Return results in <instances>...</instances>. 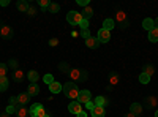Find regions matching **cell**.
Instances as JSON below:
<instances>
[{
	"label": "cell",
	"mask_w": 158,
	"mask_h": 117,
	"mask_svg": "<svg viewBox=\"0 0 158 117\" xmlns=\"http://www.w3.org/2000/svg\"><path fill=\"white\" fill-rule=\"evenodd\" d=\"M115 18H117V25H120V29H127L128 27V18H127V15L122 11V10H117V13H115Z\"/></svg>",
	"instance_id": "obj_5"
},
{
	"label": "cell",
	"mask_w": 158,
	"mask_h": 117,
	"mask_svg": "<svg viewBox=\"0 0 158 117\" xmlns=\"http://www.w3.org/2000/svg\"><path fill=\"white\" fill-rule=\"evenodd\" d=\"M142 73H146L147 76H153V73H155V68L152 67L150 63H146V65L142 67Z\"/></svg>",
	"instance_id": "obj_26"
},
{
	"label": "cell",
	"mask_w": 158,
	"mask_h": 117,
	"mask_svg": "<svg viewBox=\"0 0 158 117\" xmlns=\"http://www.w3.org/2000/svg\"><path fill=\"white\" fill-rule=\"evenodd\" d=\"M27 94H29L30 97L38 95V94H40V87H38L36 84H30V86H29V89H27Z\"/></svg>",
	"instance_id": "obj_22"
},
{
	"label": "cell",
	"mask_w": 158,
	"mask_h": 117,
	"mask_svg": "<svg viewBox=\"0 0 158 117\" xmlns=\"http://www.w3.org/2000/svg\"><path fill=\"white\" fill-rule=\"evenodd\" d=\"M6 71H8V65L0 63V76H6Z\"/></svg>",
	"instance_id": "obj_35"
},
{
	"label": "cell",
	"mask_w": 158,
	"mask_h": 117,
	"mask_svg": "<svg viewBox=\"0 0 158 117\" xmlns=\"http://www.w3.org/2000/svg\"><path fill=\"white\" fill-rule=\"evenodd\" d=\"M108 103H109V100L106 98V97H97L95 98V106H108Z\"/></svg>",
	"instance_id": "obj_21"
},
{
	"label": "cell",
	"mask_w": 158,
	"mask_h": 117,
	"mask_svg": "<svg viewBox=\"0 0 158 117\" xmlns=\"http://www.w3.org/2000/svg\"><path fill=\"white\" fill-rule=\"evenodd\" d=\"M76 117H87V114H85V111H81L79 114H76Z\"/></svg>",
	"instance_id": "obj_45"
},
{
	"label": "cell",
	"mask_w": 158,
	"mask_h": 117,
	"mask_svg": "<svg viewBox=\"0 0 158 117\" xmlns=\"http://www.w3.org/2000/svg\"><path fill=\"white\" fill-rule=\"evenodd\" d=\"M130 112H133L135 115L142 114V105H139V103H133V105L130 106Z\"/></svg>",
	"instance_id": "obj_18"
},
{
	"label": "cell",
	"mask_w": 158,
	"mask_h": 117,
	"mask_svg": "<svg viewBox=\"0 0 158 117\" xmlns=\"http://www.w3.org/2000/svg\"><path fill=\"white\" fill-rule=\"evenodd\" d=\"M139 82L141 84H149L150 82V76H147L146 73H141L139 74Z\"/></svg>",
	"instance_id": "obj_30"
},
{
	"label": "cell",
	"mask_w": 158,
	"mask_h": 117,
	"mask_svg": "<svg viewBox=\"0 0 158 117\" xmlns=\"http://www.w3.org/2000/svg\"><path fill=\"white\" fill-rule=\"evenodd\" d=\"M79 27H81L82 30H87V29H89V21H87V19H82V22L79 24Z\"/></svg>",
	"instance_id": "obj_36"
},
{
	"label": "cell",
	"mask_w": 158,
	"mask_h": 117,
	"mask_svg": "<svg viewBox=\"0 0 158 117\" xmlns=\"http://www.w3.org/2000/svg\"><path fill=\"white\" fill-rule=\"evenodd\" d=\"M149 40H150L152 43H156V41H158V29H156V27L149 32Z\"/></svg>",
	"instance_id": "obj_29"
},
{
	"label": "cell",
	"mask_w": 158,
	"mask_h": 117,
	"mask_svg": "<svg viewBox=\"0 0 158 117\" xmlns=\"http://www.w3.org/2000/svg\"><path fill=\"white\" fill-rule=\"evenodd\" d=\"M142 27L144 29H146V30H152V29H155V21L153 19H150V18H146V19H144L142 21Z\"/></svg>",
	"instance_id": "obj_12"
},
{
	"label": "cell",
	"mask_w": 158,
	"mask_h": 117,
	"mask_svg": "<svg viewBox=\"0 0 158 117\" xmlns=\"http://www.w3.org/2000/svg\"><path fill=\"white\" fill-rule=\"evenodd\" d=\"M81 36L85 38V40H87V38H90V36H92V35H90V30H89V29H87V30H82V32H81Z\"/></svg>",
	"instance_id": "obj_39"
},
{
	"label": "cell",
	"mask_w": 158,
	"mask_h": 117,
	"mask_svg": "<svg viewBox=\"0 0 158 117\" xmlns=\"http://www.w3.org/2000/svg\"><path fill=\"white\" fill-rule=\"evenodd\" d=\"M24 77H25V74H24L22 70H16L15 73H13V79H15V82H21Z\"/></svg>",
	"instance_id": "obj_23"
},
{
	"label": "cell",
	"mask_w": 158,
	"mask_h": 117,
	"mask_svg": "<svg viewBox=\"0 0 158 117\" xmlns=\"http://www.w3.org/2000/svg\"><path fill=\"white\" fill-rule=\"evenodd\" d=\"M0 35H2V38H5V40H11V38L15 36V32H13V29L10 27V25H2Z\"/></svg>",
	"instance_id": "obj_7"
},
{
	"label": "cell",
	"mask_w": 158,
	"mask_h": 117,
	"mask_svg": "<svg viewBox=\"0 0 158 117\" xmlns=\"http://www.w3.org/2000/svg\"><path fill=\"white\" fill-rule=\"evenodd\" d=\"M6 65H8V68L15 70V71H16V70H19V68H18V60H15V59H11V60H10Z\"/></svg>",
	"instance_id": "obj_33"
},
{
	"label": "cell",
	"mask_w": 158,
	"mask_h": 117,
	"mask_svg": "<svg viewBox=\"0 0 158 117\" xmlns=\"http://www.w3.org/2000/svg\"><path fill=\"white\" fill-rule=\"evenodd\" d=\"M76 3L81 6H89V0H76Z\"/></svg>",
	"instance_id": "obj_40"
},
{
	"label": "cell",
	"mask_w": 158,
	"mask_h": 117,
	"mask_svg": "<svg viewBox=\"0 0 158 117\" xmlns=\"http://www.w3.org/2000/svg\"><path fill=\"white\" fill-rule=\"evenodd\" d=\"M155 117H158V109H156V112H155Z\"/></svg>",
	"instance_id": "obj_49"
},
{
	"label": "cell",
	"mask_w": 158,
	"mask_h": 117,
	"mask_svg": "<svg viewBox=\"0 0 158 117\" xmlns=\"http://www.w3.org/2000/svg\"><path fill=\"white\" fill-rule=\"evenodd\" d=\"M104 108L103 106H94L92 109V117H104Z\"/></svg>",
	"instance_id": "obj_15"
},
{
	"label": "cell",
	"mask_w": 158,
	"mask_h": 117,
	"mask_svg": "<svg viewBox=\"0 0 158 117\" xmlns=\"http://www.w3.org/2000/svg\"><path fill=\"white\" fill-rule=\"evenodd\" d=\"M68 74L71 76L73 81H85L87 79V73L84 70H79V68H71V71Z\"/></svg>",
	"instance_id": "obj_4"
},
{
	"label": "cell",
	"mask_w": 158,
	"mask_h": 117,
	"mask_svg": "<svg viewBox=\"0 0 158 117\" xmlns=\"http://www.w3.org/2000/svg\"><path fill=\"white\" fill-rule=\"evenodd\" d=\"M94 106H95V103H92V100H90L89 103H85V108H87V109H90V111L94 109Z\"/></svg>",
	"instance_id": "obj_43"
},
{
	"label": "cell",
	"mask_w": 158,
	"mask_h": 117,
	"mask_svg": "<svg viewBox=\"0 0 158 117\" xmlns=\"http://www.w3.org/2000/svg\"><path fill=\"white\" fill-rule=\"evenodd\" d=\"M123 117H136V115H135V114H133V112H128V114H125V115H123Z\"/></svg>",
	"instance_id": "obj_46"
},
{
	"label": "cell",
	"mask_w": 158,
	"mask_h": 117,
	"mask_svg": "<svg viewBox=\"0 0 158 117\" xmlns=\"http://www.w3.org/2000/svg\"><path fill=\"white\" fill-rule=\"evenodd\" d=\"M29 114H30V117H46V115H48V111L44 109L43 105H40V103H35V105L30 106Z\"/></svg>",
	"instance_id": "obj_2"
},
{
	"label": "cell",
	"mask_w": 158,
	"mask_h": 117,
	"mask_svg": "<svg viewBox=\"0 0 158 117\" xmlns=\"http://www.w3.org/2000/svg\"><path fill=\"white\" fill-rule=\"evenodd\" d=\"M57 44H59V40H57V38H51V40H49V46L54 48V46H57Z\"/></svg>",
	"instance_id": "obj_41"
},
{
	"label": "cell",
	"mask_w": 158,
	"mask_h": 117,
	"mask_svg": "<svg viewBox=\"0 0 158 117\" xmlns=\"http://www.w3.org/2000/svg\"><path fill=\"white\" fill-rule=\"evenodd\" d=\"M59 10H60V5H57V3H51L48 8L49 13H59Z\"/></svg>",
	"instance_id": "obj_34"
},
{
	"label": "cell",
	"mask_w": 158,
	"mask_h": 117,
	"mask_svg": "<svg viewBox=\"0 0 158 117\" xmlns=\"http://www.w3.org/2000/svg\"><path fill=\"white\" fill-rule=\"evenodd\" d=\"M62 89H63V86L60 84V82H57V81H54L52 84H49V90L52 94H59V92H62Z\"/></svg>",
	"instance_id": "obj_16"
},
{
	"label": "cell",
	"mask_w": 158,
	"mask_h": 117,
	"mask_svg": "<svg viewBox=\"0 0 158 117\" xmlns=\"http://www.w3.org/2000/svg\"><path fill=\"white\" fill-rule=\"evenodd\" d=\"M158 105V100H156V97H147V98H144V106L146 108H155Z\"/></svg>",
	"instance_id": "obj_10"
},
{
	"label": "cell",
	"mask_w": 158,
	"mask_h": 117,
	"mask_svg": "<svg viewBox=\"0 0 158 117\" xmlns=\"http://www.w3.org/2000/svg\"><path fill=\"white\" fill-rule=\"evenodd\" d=\"M81 15H82V18H84V19H87V21H89V19L92 18V15H94V10H92V6H90V5H89V6H84V10L81 11Z\"/></svg>",
	"instance_id": "obj_19"
},
{
	"label": "cell",
	"mask_w": 158,
	"mask_h": 117,
	"mask_svg": "<svg viewBox=\"0 0 158 117\" xmlns=\"http://www.w3.org/2000/svg\"><path fill=\"white\" fill-rule=\"evenodd\" d=\"M136 117H139V115H136Z\"/></svg>",
	"instance_id": "obj_50"
},
{
	"label": "cell",
	"mask_w": 158,
	"mask_h": 117,
	"mask_svg": "<svg viewBox=\"0 0 158 117\" xmlns=\"http://www.w3.org/2000/svg\"><path fill=\"white\" fill-rule=\"evenodd\" d=\"M27 77H29V81H32V84H35V82L40 79V74H38L35 70H30L29 74H27Z\"/></svg>",
	"instance_id": "obj_28"
},
{
	"label": "cell",
	"mask_w": 158,
	"mask_h": 117,
	"mask_svg": "<svg viewBox=\"0 0 158 117\" xmlns=\"http://www.w3.org/2000/svg\"><path fill=\"white\" fill-rule=\"evenodd\" d=\"M82 15L81 13H77V11H70L68 15H67V21L71 24V25H79L82 22Z\"/></svg>",
	"instance_id": "obj_3"
},
{
	"label": "cell",
	"mask_w": 158,
	"mask_h": 117,
	"mask_svg": "<svg viewBox=\"0 0 158 117\" xmlns=\"http://www.w3.org/2000/svg\"><path fill=\"white\" fill-rule=\"evenodd\" d=\"M43 81H44V82L49 86V84H52V82H54V76H52L51 73H48V74H44V76H43Z\"/></svg>",
	"instance_id": "obj_32"
},
{
	"label": "cell",
	"mask_w": 158,
	"mask_h": 117,
	"mask_svg": "<svg viewBox=\"0 0 158 117\" xmlns=\"http://www.w3.org/2000/svg\"><path fill=\"white\" fill-rule=\"evenodd\" d=\"M76 100H77L79 103H81V105H85V103H89V101H90V92H89V90H81Z\"/></svg>",
	"instance_id": "obj_8"
},
{
	"label": "cell",
	"mask_w": 158,
	"mask_h": 117,
	"mask_svg": "<svg viewBox=\"0 0 158 117\" xmlns=\"http://www.w3.org/2000/svg\"><path fill=\"white\" fill-rule=\"evenodd\" d=\"M59 70H60L62 73H70V71H71V65H70L68 62H60V63H59Z\"/></svg>",
	"instance_id": "obj_24"
},
{
	"label": "cell",
	"mask_w": 158,
	"mask_h": 117,
	"mask_svg": "<svg viewBox=\"0 0 158 117\" xmlns=\"http://www.w3.org/2000/svg\"><path fill=\"white\" fill-rule=\"evenodd\" d=\"M49 5H51L49 0H38V6L41 8V11H43V10H48Z\"/></svg>",
	"instance_id": "obj_31"
},
{
	"label": "cell",
	"mask_w": 158,
	"mask_h": 117,
	"mask_svg": "<svg viewBox=\"0 0 158 117\" xmlns=\"http://www.w3.org/2000/svg\"><path fill=\"white\" fill-rule=\"evenodd\" d=\"M5 112H6V114H13V112H16V108L10 105V106L6 108V111H5Z\"/></svg>",
	"instance_id": "obj_42"
},
{
	"label": "cell",
	"mask_w": 158,
	"mask_h": 117,
	"mask_svg": "<svg viewBox=\"0 0 158 117\" xmlns=\"http://www.w3.org/2000/svg\"><path fill=\"white\" fill-rule=\"evenodd\" d=\"M155 27L158 29V18H156V21H155Z\"/></svg>",
	"instance_id": "obj_48"
},
{
	"label": "cell",
	"mask_w": 158,
	"mask_h": 117,
	"mask_svg": "<svg viewBox=\"0 0 158 117\" xmlns=\"http://www.w3.org/2000/svg\"><path fill=\"white\" fill-rule=\"evenodd\" d=\"M62 92L65 94V97H67V98L76 100V98H77V95H79V92H81V90L77 89L76 82H67V84H63V89H62Z\"/></svg>",
	"instance_id": "obj_1"
},
{
	"label": "cell",
	"mask_w": 158,
	"mask_h": 117,
	"mask_svg": "<svg viewBox=\"0 0 158 117\" xmlns=\"http://www.w3.org/2000/svg\"><path fill=\"white\" fill-rule=\"evenodd\" d=\"M16 8H18L19 11H22V13H27V10H29V3L25 2V0H19L18 5H16Z\"/></svg>",
	"instance_id": "obj_25"
},
{
	"label": "cell",
	"mask_w": 158,
	"mask_h": 117,
	"mask_svg": "<svg viewBox=\"0 0 158 117\" xmlns=\"http://www.w3.org/2000/svg\"><path fill=\"white\" fill-rule=\"evenodd\" d=\"M68 111L73 112V114H79V112L82 111V105L79 101H71L70 105H68Z\"/></svg>",
	"instance_id": "obj_9"
},
{
	"label": "cell",
	"mask_w": 158,
	"mask_h": 117,
	"mask_svg": "<svg viewBox=\"0 0 158 117\" xmlns=\"http://www.w3.org/2000/svg\"><path fill=\"white\" fill-rule=\"evenodd\" d=\"M0 117H11V115H10V114H6V112H3V114L0 115Z\"/></svg>",
	"instance_id": "obj_47"
},
{
	"label": "cell",
	"mask_w": 158,
	"mask_h": 117,
	"mask_svg": "<svg viewBox=\"0 0 158 117\" xmlns=\"http://www.w3.org/2000/svg\"><path fill=\"white\" fill-rule=\"evenodd\" d=\"M29 100H30V95H29L27 92H25V94H19V95H18V103H19L21 106H25V105L29 103Z\"/></svg>",
	"instance_id": "obj_14"
},
{
	"label": "cell",
	"mask_w": 158,
	"mask_h": 117,
	"mask_svg": "<svg viewBox=\"0 0 158 117\" xmlns=\"http://www.w3.org/2000/svg\"><path fill=\"white\" fill-rule=\"evenodd\" d=\"M10 105H11V106H15V108H16V106H19V103H18V97H11V98H10Z\"/></svg>",
	"instance_id": "obj_37"
},
{
	"label": "cell",
	"mask_w": 158,
	"mask_h": 117,
	"mask_svg": "<svg viewBox=\"0 0 158 117\" xmlns=\"http://www.w3.org/2000/svg\"><path fill=\"white\" fill-rule=\"evenodd\" d=\"M6 89H8V77L0 76V92H5Z\"/></svg>",
	"instance_id": "obj_27"
},
{
	"label": "cell",
	"mask_w": 158,
	"mask_h": 117,
	"mask_svg": "<svg viewBox=\"0 0 158 117\" xmlns=\"http://www.w3.org/2000/svg\"><path fill=\"white\" fill-rule=\"evenodd\" d=\"M16 114H18V117H27L29 115V109L25 108V106H16Z\"/></svg>",
	"instance_id": "obj_20"
},
{
	"label": "cell",
	"mask_w": 158,
	"mask_h": 117,
	"mask_svg": "<svg viewBox=\"0 0 158 117\" xmlns=\"http://www.w3.org/2000/svg\"><path fill=\"white\" fill-rule=\"evenodd\" d=\"M97 40H98L100 43H108V41L111 40V32L104 30V29H100V30H98V35H97Z\"/></svg>",
	"instance_id": "obj_6"
},
{
	"label": "cell",
	"mask_w": 158,
	"mask_h": 117,
	"mask_svg": "<svg viewBox=\"0 0 158 117\" xmlns=\"http://www.w3.org/2000/svg\"><path fill=\"white\" fill-rule=\"evenodd\" d=\"M114 27H115V21H114V19L108 18V19H104V21H103V29H104V30L111 32Z\"/></svg>",
	"instance_id": "obj_11"
},
{
	"label": "cell",
	"mask_w": 158,
	"mask_h": 117,
	"mask_svg": "<svg viewBox=\"0 0 158 117\" xmlns=\"http://www.w3.org/2000/svg\"><path fill=\"white\" fill-rule=\"evenodd\" d=\"M10 5V0H0V6H8Z\"/></svg>",
	"instance_id": "obj_44"
},
{
	"label": "cell",
	"mask_w": 158,
	"mask_h": 117,
	"mask_svg": "<svg viewBox=\"0 0 158 117\" xmlns=\"http://www.w3.org/2000/svg\"><path fill=\"white\" fill-rule=\"evenodd\" d=\"M27 15H29V16H35V15H36V10H35L33 6H30V5H29V10H27Z\"/></svg>",
	"instance_id": "obj_38"
},
{
	"label": "cell",
	"mask_w": 158,
	"mask_h": 117,
	"mask_svg": "<svg viewBox=\"0 0 158 117\" xmlns=\"http://www.w3.org/2000/svg\"><path fill=\"white\" fill-rule=\"evenodd\" d=\"M85 44H87V48H90V49H97V48L100 46V41L97 40V38L90 36V38H87V40H85Z\"/></svg>",
	"instance_id": "obj_13"
},
{
	"label": "cell",
	"mask_w": 158,
	"mask_h": 117,
	"mask_svg": "<svg viewBox=\"0 0 158 117\" xmlns=\"http://www.w3.org/2000/svg\"><path fill=\"white\" fill-rule=\"evenodd\" d=\"M118 81H120V77H118V74H117L115 71H111V73H109V87L117 86V84H118Z\"/></svg>",
	"instance_id": "obj_17"
}]
</instances>
